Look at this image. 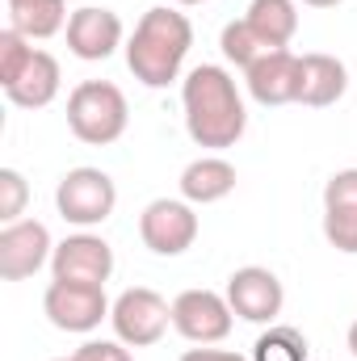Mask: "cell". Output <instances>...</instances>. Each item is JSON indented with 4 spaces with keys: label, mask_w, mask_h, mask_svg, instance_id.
Segmentation results:
<instances>
[{
    "label": "cell",
    "mask_w": 357,
    "mask_h": 361,
    "mask_svg": "<svg viewBox=\"0 0 357 361\" xmlns=\"http://www.w3.org/2000/svg\"><path fill=\"white\" fill-rule=\"evenodd\" d=\"M181 105H185V130L198 147L223 152L236 147L248 130V109L236 89L231 72L219 63H198L181 80Z\"/></svg>",
    "instance_id": "obj_1"
},
{
    "label": "cell",
    "mask_w": 357,
    "mask_h": 361,
    "mask_svg": "<svg viewBox=\"0 0 357 361\" xmlns=\"http://www.w3.org/2000/svg\"><path fill=\"white\" fill-rule=\"evenodd\" d=\"M189 47H193L189 17L169 4H156L139 17L126 42V68L143 89H169L189 59Z\"/></svg>",
    "instance_id": "obj_2"
},
{
    "label": "cell",
    "mask_w": 357,
    "mask_h": 361,
    "mask_svg": "<svg viewBox=\"0 0 357 361\" xmlns=\"http://www.w3.org/2000/svg\"><path fill=\"white\" fill-rule=\"evenodd\" d=\"M131 105L118 85L109 80H85L68 92V126L80 143L89 147H109L126 135Z\"/></svg>",
    "instance_id": "obj_3"
},
{
    "label": "cell",
    "mask_w": 357,
    "mask_h": 361,
    "mask_svg": "<svg viewBox=\"0 0 357 361\" xmlns=\"http://www.w3.org/2000/svg\"><path fill=\"white\" fill-rule=\"evenodd\" d=\"M109 324H114V336L131 349H147L156 345L169 324H173V302L164 294H156L152 286H131L114 298L109 307Z\"/></svg>",
    "instance_id": "obj_4"
},
{
    "label": "cell",
    "mask_w": 357,
    "mask_h": 361,
    "mask_svg": "<svg viewBox=\"0 0 357 361\" xmlns=\"http://www.w3.org/2000/svg\"><path fill=\"white\" fill-rule=\"evenodd\" d=\"M55 206H59L63 223H72V227H97V223H105L114 214L118 185L101 169H72V173L59 177Z\"/></svg>",
    "instance_id": "obj_5"
},
{
    "label": "cell",
    "mask_w": 357,
    "mask_h": 361,
    "mask_svg": "<svg viewBox=\"0 0 357 361\" xmlns=\"http://www.w3.org/2000/svg\"><path fill=\"white\" fill-rule=\"evenodd\" d=\"M139 235L156 257H181L198 240V214L185 197H156L139 214Z\"/></svg>",
    "instance_id": "obj_6"
},
{
    "label": "cell",
    "mask_w": 357,
    "mask_h": 361,
    "mask_svg": "<svg viewBox=\"0 0 357 361\" xmlns=\"http://www.w3.org/2000/svg\"><path fill=\"white\" fill-rule=\"evenodd\" d=\"M231 324H236V311L219 290H181L173 298V328L189 345H219L227 341Z\"/></svg>",
    "instance_id": "obj_7"
},
{
    "label": "cell",
    "mask_w": 357,
    "mask_h": 361,
    "mask_svg": "<svg viewBox=\"0 0 357 361\" xmlns=\"http://www.w3.org/2000/svg\"><path fill=\"white\" fill-rule=\"evenodd\" d=\"M105 286H76V281H51L42 294V311L59 332H92L101 319H109Z\"/></svg>",
    "instance_id": "obj_8"
},
{
    "label": "cell",
    "mask_w": 357,
    "mask_h": 361,
    "mask_svg": "<svg viewBox=\"0 0 357 361\" xmlns=\"http://www.w3.org/2000/svg\"><path fill=\"white\" fill-rule=\"evenodd\" d=\"M51 257H55V244H51L47 223H38V219L4 223V231H0V277L4 281L34 277Z\"/></svg>",
    "instance_id": "obj_9"
},
{
    "label": "cell",
    "mask_w": 357,
    "mask_h": 361,
    "mask_svg": "<svg viewBox=\"0 0 357 361\" xmlns=\"http://www.w3.org/2000/svg\"><path fill=\"white\" fill-rule=\"evenodd\" d=\"M227 302L240 319L248 324H273L286 307V290L277 281V273L265 265H244L227 277Z\"/></svg>",
    "instance_id": "obj_10"
},
{
    "label": "cell",
    "mask_w": 357,
    "mask_h": 361,
    "mask_svg": "<svg viewBox=\"0 0 357 361\" xmlns=\"http://www.w3.org/2000/svg\"><path fill=\"white\" fill-rule=\"evenodd\" d=\"M114 273V248L101 235H68L63 244H55L51 257V277L55 281H76V286H105Z\"/></svg>",
    "instance_id": "obj_11"
},
{
    "label": "cell",
    "mask_w": 357,
    "mask_h": 361,
    "mask_svg": "<svg viewBox=\"0 0 357 361\" xmlns=\"http://www.w3.org/2000/svg\"><path fill=\"white\" fill-rule=\"evenodd\" d=\"M122 47V17L114 8H97L85 4L72 13L68 21V51L85 63H101Z\"/></svg>",
    "instance_id": "obj_12"
},
{
    "label": "cell",
    "mask_w": 357,
    "mask_h": 361,
    "mask_svg": "<svg viewBox=\"0 0 357 361\" xmlns=\"http://www.w3.org/2000/svg\"><path fill=\"white\" fill-rule=\"evenodd\" d=\"M324 240L357 257V169H341L324 185Z\"/></svg>",
    "instance_id": "obj_13"
},
{
    "label": "cell",
    "mask_w": 357,
    "mask_h": 361,
    "mask_svg": "<svg viewBox=\"0 0 357 361\" xmlns=\"http://www.w3.org/2000/svg\"><path fill=\"white\" fill-rule=\"evenodd\" d=\"M244 80H248L253 101H261V105H290L303 92V55H294L290 47L286 51H269L265 59H257L244 72Z\"/></svg>",
    "instance_id": "obj_14"
},
{
    "label": "cell",
    "mask_w": 357,
    "mask_h": 361,
    "mask_svg": "<svg viewBox=\"0 0 357 361\" xmlns=\"http://www.w3.org/2000/svg\"><path fill=\"white\" fill-rule=\"evenodd\" d=\"M59 85H63L59 59H55L51 51H34L30 63H25V72L4 89V97H8L13 105H21V109H42V105H51V101L59 97Z\"/></svg>",
    "instance_id": "obj_15"
},
{
    "label": "cell",
    "mask_w": 357,
    "mask_h": 361,
    "mask_svg": "<svg viewBox=\"0 0 357 361\" xmlns=\"http://www.w3.org/2000/svg\"><path fill=\"white\" fill-rule=\"evenodd\" d=\"M345 89H349V68L337 55H324V51L303 55V92H298L303 105L328 109L345 97Z\"/></svg>",
    "instance_id": "obj_16"
},
{
    "label": "cell",
    "mask_w": 357,
    "mask_h": 361,
    "mask_svg": "<svg viewBox=\"0 0 357 361\" xmlns=\"http://www.w3.org/2000/svg\"><path fill=\"white\" fill-rule=\"evenodd\" d=\"M236 164H227L223 156H202L193 164H185L181 173V197L193 202V206H210V202H223L231 189H236Z\"/></svg>",
    "instance_id": "obj_17"
},
{
    "label": "cell",
    "mask_w": 357,
    "mask_h": 361,
    "mask_svg": "<svg viewBox=\"0 0 357 361\" xmlns=\"http://www.w3.org/2000/svg\"><path fill=\"white\" fill-rule=\"evenodd\" d=\"M8 4V30H17L21 38H55L59 30H68V4L63 0H4Z\"/></svg>",
    "instance_id": "obj_18"
},
{
    "label": "cell",
    "mask_w": 357,
    "mask_h": 361,
    "mask_svg": "<svg viewBox=\"0 0 357 361\" xmlns=\"http://www.w3.org/2000/svg\"><path fill=\"white\" fill-rule=\"evenodd\" d=\"M244 21L265 38L273 51H286L290 38L298 34V4L294 0H253Z\"/></svg>",
    "instance_id": "obj_19"
},
{
    "label": "cell",
    "mask_w": 357,
    "mask_h": 361,
    "mask_svg": "<svg viewBox=\"0 0 357 361\" xmlns=\"http://www.w3.org/2000/svg\"><path fill=\"white\" fill-rule=\"evenodd\" d=\"M219 47H223V55H227V59H231L236 68H244V72H248V68H253L257 59H265L269 51H273L265 38H261V34H257V30H253V25L244 21V17H240V21H227V25H223V38H219Z\"/></svg>",
    "instance_id": "obj_20"
},
{
    "label": "cell",
    "mask_w": 357,
    "mask_h": 361,
    "mask_svg": "<svg viewBox=\"0 0 357 361\" xmlns=\"http://www.w3.org/2000/svg\"><path fill=\"white\" fill-rule=\"evenodd\" d=\"M253 361H307V336L290 324H269L253 345Z\"/></svg>",
    "instance_id": "obj_21"
},
{
    "label": "cell",
    "mask_w": 357,
    "mask_h": 361,
    "mask_svg": "<svg viewBox=\"0 0 357 361\" xmlns=\"http://www.w3.org/2000/svg\"><path fill=\"white\" fill-rule=\"evenodd\" d=\"M34 51H38V47H30V38H21L17 30H4V34H0V89H8V85L25 72V63H30Z\"/></svg>",
    "instance_id": "obj_22"
},
{
    "label": "cell",
    "mask_w": 357,
    "mask_h": 361,
    "mask_svg": "<svg viewBox=\"0 0 357 361\" xmlns=\"http://www.w3.org/2000/svg\"><path fill=\"white\" fill-rule=\"evenodd\" d=\"M25 197H30L25 177L17 169H0V223H17L25 210Z\"/></svg>",
    "instance_id": "obj_23"
},
{
    "label": "cell",
    "mask_w": 357,
    "mask_h": 361,
    "mask_svg": "<svg viewBox=\"0 0 357 361\" xmlns=\"http://www.w3.org/2000/svg\"><path fill=\"white\" fill-rule=\"evenodd\" d=\"M72 361H135L131 357V345H122V341H85Z\"/></svg>",
    "instance_id": "obj_24"
},
{
    "label": "cell",
    "mask_w": 357,
    "mask_h": 361,
    "mask_svg": "<svg viewBox=\"0 0 357 361\" xmlns=\"http://www.w3.org/2000/svg\"><path fill=\"white\" fill-rule=\"evenodd\" d=\"M181 361H253L244 353H231V349H210V345H198V349H185Z\"/></svg>",
    "instance_id": "obj_25"
},
{
    "label": "cell",
    "mask_w": 357,
    "mask_h": 361,
    "mask_svg": "<svg viewBox=\"0 0 357 361\" xmlns=\"http://www.w3.org/2000/svg\"><path fill=\"white\" fill-rule=\"evenodd\" d=\"M303 4H311V8H337V4H345V0H303Z\"/></svg>",
    "instance_id": "obj_26"
},
{
    "label": "cell",
    "mask_w": 357,
    "mask_h": 361,
    "mask_svg": "<svg viewBox=\"0 0 357 361\" xmlns=\"http://www.w3.org/2000/svg\"><path fill=\"white\" fill-rule=\"evenodd\" d=\"M349 353L357 357V319H353V328H349Z\"/></svg>",
    "instance_id": "obj_27"
},
{
    "label": "cell",
    "mask_w": 357,
    "mask_h": 361,
    "mask_svg": "<svg viewBox=\"0 0 357 361\" xmlns=\"http://www.w3.org/2000/svg\"><path fill=\"white\" fill-rule=\"evenodd\" d=\"M177 4H206V0H177Z\"/></svg>",
    "instance_id": "obj_28"
},
{
    "label": "cell",
    "mask_w": 357,
    "mask_h": 361,
    "mask_svg": "<svg viewBox=\"0 0 357 361\" xmlns=\"http://www.w3.org/2000/svg\"><path fill=\"white\" fill-rule=\"evenodd\" d=\"M55 361H72V357H55Z\"/></svg>",
    "instance_id": "obj_29"
}]
</instances>
